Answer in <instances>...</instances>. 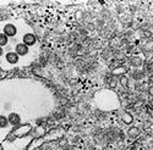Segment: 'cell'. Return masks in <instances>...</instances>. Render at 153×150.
<instances>
[{
	"label": "cell",
	"mask_w": 153,
	"mask_h": 150,
	"mask_svg": "<svg viewBox=\"0 0 153 150\" xmlns=\"http://www.w3.org/2000/svg\"><path fill=\"white\" fill-rule=\"evenodd\" d=\"M3 33L7 37V38H12V37H15L17 34V28L14 23H6L4 28H3Z\"/></svg>",
	"instance_id": "cell-1"
},
{
	"label": "cell",
	"mask_w": 153,
	"mask_h": 150,
	"mask_svg": "<svg viewBox=\"0 0 153 150\" xmlns=\"http://www.w3.org/2000/svg\"><path fill=\"white\" fill-rule=\"evenodd\" d=\"M7 121H9V124L16 127L21 123V116H20V114H17V112H10L9 116H7Z\"/></svg>",
	"instance_id": "cell-2"
},
{
	"label": "cell",
	"mask_w": 153,
	"mask_h": 150,
	"mask_svg": "<svg viewBox=\"0 0 153 150\" xmlns=\"http://www.w3.org/2000/svg\"><path fill=\"white\" fill-rule=\"evenodd\" d=\"M22 43L25 44V45H27V46H32V45H34L36 44V42H37V38H36V35L33 34V33H26L23 37H22Z\"/></svg>",
	"instance_id": "cell-3"
},
{
	"label": "cell",
	"mask_w": 153,
	"mask_h": 150,
	"mask_svg": "<svg viewBox=\"0 0 153 150\" xmlns=\"http://www.w3.org/2000/svg\"><path fill=\"white\" fill-rule=\"evenodd\" d=\"M28 51H30V48L27 45H25L23 43H19L15 46V53L19 56H26L28 54Z\"/></svg>",
	"instance_id": "cell-4"
},
{
	"label": "cell",
	"mask_w": 153,
	"mask_h": 150,
	"mask_svg": "<svg viewBox=\"0 0 153 150\" xmlns=\"http://www.w3.org/2000/svg\"><path fill=\"white\" fill-rule=\"evenodd\" d=\"M5 60H6L7 64H10V65H15V64H17V62H19L20 56H19L15 51H9V53L5 55Z\"/></svg>",
	"instance_id": "cell-5"
},
{
	"label": "cell",
	"mask_w": 153,
	"mask_h": 150,
	"mask_svg": "<svg viewBox=\"0 0 153 150\" xmlns=\"http://www.w3.org/2000/svg\"><path fill=\"white\" fill-rule=\"evenodd\" d=\"M131 65H132L134 67L138 68V67H141V66L143 65V60L140 57V56H132V57H131Z\"/></svg>",
	"instance_id": "cell-6"
},
{
	"label": "cell",
	"mask_w": 153,
	"mask_h": 150,
	"mask_svg": "<svg viewBox=\"0 0 153 150\" xmlns=\"http://www.w3.org/2000/svg\"><path fill=\"white\" fill-rule=\"evenodd\" d=\"M138 134H140V128H138V127H136V126L130 127V128H129V131H127V135H129L130 138H137Z\"/></svg>",
	"instance_id": "cell-7"
},
{
	"label": "cell",
	"mask_w": 153,
	"mask_h": 150,
	"mask_svg": "<svg viewBox=\"0 0 153 150\" xmlns=\"http://www.w3.org/2000/svg\"><path fill=\"white\" fill-rule=\"evenodd\" d=\"M121 118H123V122L126 123V124H131L132 121H134V117H132V115L130 114V112H124Z\"/></svg>",
	"instance_id": "cell-8"
},
{
	"label": "cell",
	"mask_w": 153,
	"mask_h": 150,
	"mask_svg": "<svg viewBox=\"0 0 153 150\" xmlns=\"http://www.w3.org/2000/svg\"><path fill=\"white\" fill-rule=\"evenodd\" d=\"M9 127V121L7 117L4 115H0V129H5Z\"/></svg>",
	"instance_id": "cell-9"
},
{
	"label": "cell",
	"mask_w": 153,
	"mask_h": 150,
	"mask_svg": "<svg viewBox=\"0 0 153 150\" xmlns=\"http://www.w3.org/2000/svg\"><path fill=\"white\" fill-rule=\"evenodd\" d=\"M118 81H119V83L121 84V87H124V88L129 87V77H127L126 74H123V76H120Z\"/></svg>",
	"instance_id": "cell-10"
},
{
	"label": "cell",
	"mask_w": 153,
	"mask_h": 150,
	"mask_svg": "<svg viewBox=\"0 0 153 150\" xmlns=\"http://www.w3.org/2000/svg\"><path fill=\"white\" fill-rule=\"evenodd\" d=\"M108 85H109V88H110V89H115L117 87H118V78H115V77H111V78L109 79Z\"/></svg>",
	"instance_id": "cell-11"
},
{
	"label": "cell",
	"mask_w": 153,
	"mask_h": 150,
	"mask_svg": "<svg viewBox=\"0 0 153 150\" xmlns=\"http://www.w3.org/2000/svg\"><path fill=\"white\" fill-rule=\"evenodd\" d=\"M9 43V38L4 34V33H0V46H4V45H6Z\"/></svg>",
	"instance_id": "cell-12"
},
{
	"label": "cell",
	"mask_w": 153,
	"mask_h": 150,
	"mask_svg": "<svg viewBox=\"0 0 153 150\" xmlns=\"http://www.w3.org/2000/svg\"><path fill=\"white\" fill-rule=\"evenodd\" d=\"M125 68L124 67H118V68H115L113 71V74L114 76H118V77H120V76H123V74H125Z\"/></svg>",
	"instance_id": "cell-13"
},
{
	"label": "cell",
	"mask_w": 153,
	"mask_h": 150,
	"mask_svg": "<svg viewBox=\"0 0 153 150\" xmlns=\"http://www.w3.org/2000/svg\"><path fill=\"white\" fill-rule=\"evenodd\" d=\"M142 76H143V73L141 72V71H140V70H136L134 73H132V77L137 81V79H141L142 78Z\"/></svg>",
	"instance_id": "cell-14"
},
{
	"label": "cell",
	"mask_w": 153,
	"mask_h": 150,
	"mask_svg": "<svg viewBox=\"0 0 153 150\" xmlns=\"http://www.w3.org/2000/svg\"><path fill=\"white\" fill-rule=\"evenodd\" d=\"M148 94H149V96L153 98V85H149V88H148Z\"/></svg>",
	"instance_id": "cell-15"
},
{
	"label": "cell",
	"mask_w": 153,
	"mask_h": 150,
	"mask_svg": "<svg viewBox=\"0 0 153 150\" xmlns=\"http://www.w3.org/2000/svg\"><path fill=\"white\" fill-rule=\"evenodd\" d=\"M148 84L149 85H153V74H151L149 78H148Z\"/></svg>",
	"instance_id": "cell-16"
},
{
	"label": "cell",
	"mask_w": 153,
	"mask_h": 150,
	"mask_svg": "<svg viewBox=\"0 0 153 150\" xmlns=\"http://www.w3.org/2000/svg\"><path fill=\"white\" fill-rule=\"evenodd\" d=\"M3 54H4V50H3V48H1V46H0V57L3 56Z\"/></svg>",
	"instance_id": "cell-17"
},
{
	"label": "cell",
	"mask_w": 153,
	"mask_h": 150,
	"mask_svg": "<svg viewBox=\"0 0 153 150\" xmlns=\"http://www.w3.org/2000/svg\"><path fill=\"white\" fill-rule=\"evenodd\" d=\"M149 106H151V107L153 109V98H152V99L149 100Z\"/></svg>",
	"instance_id": "cell-18"
},
{
	"label": "cell",
	"mask_w": 153,
	"mask_h": 150,
	"mask_svg": "<svg viewBox=\"0 0 153 150\" xmlns=\"http://www.w3.org/2000/svg\"><path fill=\"white\" fill-rule=\"evenodd\" d=\"M151 124H152L151 122H146V123H145V127L147 128V127H149V126H151Z\"/></svg>",
	"instance_id": "cell-19"
},
{
	"label": "cell",
	"mask_w": 153,
	"mask_h": 150,
	"mask_svg": "<svg viewBox=\"0 0 153 150\" xmlns=\"http://www.w3.org/2000/svg\"><path fill=\"white\" fill-rule=\"evenodd\" d=\"M145 35H151V32H145Z\"/></svg>",
	"instance_id": "cell-20"
},
{
	"label": "cell",
	"mask_w": 153,
	"mask_h": 150,
	"mask_svg": "<svg viewBox=\"0 0 153 150\" xmlns=\"http://www.w3.org/2000/svg\"><path fill=\"white\" fill-rule=\"evenodd\" d=\"M0 150H3V146H0Z\"/></svg>",
	"instance_id": "cell-21"
}]
</instances>
